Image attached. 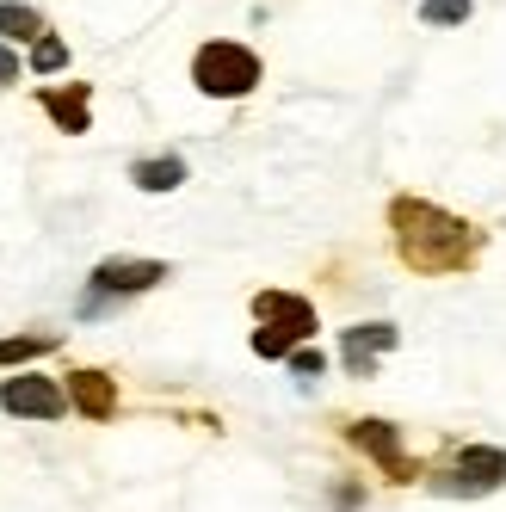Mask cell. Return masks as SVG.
I'll list each match as a JSON object with an SVG mask.
<instances>
[{"mask_svg":"<svg viewBox=\"0 0 506 512\" xmlns=\"http://www.w3.org/2000/svg\"><path fill=\"white\" fill-rule=\"evenodd\" d=\"M31 68H38V75L68 68V44H62V38H38V44H31Z\"/></svg>","mask_w":506,"mask_h":512,"instance_id":"9a60e30c","label":"cell"},{"mask_svg":"<svg viewBox=\"0 0 506 512\" xmlns=\"http://www.w3.org/2000/svg\"><path fill=\"white\" fill-rule=\"evenodd\" d=\"M56 352V334H13V340H0V364H25V358H44Z\"/></svg>","mask_w":506,"mask_h":512,"instance_id":"4fadbf2b","label":"cell"},{"mask_svg":"<svg viewBox=\"0 0 506 512\" xmlns=\"http://www.w3.org/2000/svg\"><path fill=\"white\" fill-rule=\"evenodd\" d=\"M389 235H395L402 266L426 272V278L469 272L482 260V229L463 223V216H451L445 204H426V198H395L389 204Z\"/></svg>","mask_w":506,"mask_h":512,"instance_id":"6da1fadb","label":"cell"},{"mask_svg":"<svg viewBox=\"0 0 506 512\" xmlns=\"http://www.w3.org/2000/svg\"><path fill=\"white\" fill-rule=\"evenodd\" d=\"M0 38L7 44H38V38H50V25H44L38 7H25V0H0Z\"/></svg>","mask_w":506,"mask_h":512,"instance_id":"8fae6325","label":"cell"},{"mask_svg":"<svg viewBox=\"0 0 506 512\" xmlns=\"http://www.w3.org/2000/svg\"><path fill=\"white\" fill-rule=\"evenodd\" d=\"M130 179L142 192H179V186H186V161H179V155H149V161L130 167Z\"/></svg>","mask_w":506,"mask_h":512,"instance_id":"7c38bea8","label":"cell"},{"mask_svg":"<svg viewBox=\"0 0 506 512\" xmlns=\"http://www.w3.org/2000/svg\"><path fill=\"white\" fill-rule=\"evenodd\" d=\"M13 81H19V56L0 44V87H13Z\"/></svg>","mask_w":506,"mask_h":512,"instance_id":"e0dca14e","label":"cell"},{"mask_svg":"<svg viewBox=\"0 0 506 512\" xmlns=\"http://www.w3.org/2000/svg\"><path fill=\"white\" fill-rule=\"evenodd\" d=\"M395 340H402V334H395L389 321H358V327H346V334H340V364H346L352 377H371L377 358L395 352Z\"/></svg>","mask_w":506,"mask_h":512,"instance_id":"ba28073f","label":"cell"},{"mask_svg":"<svg viewBox=\"0 0 506 512\" xmlns=\"http://www.w3.org/2000/svg\"><path fill=\"white\" fill-rule=\"evenodd\" d=\"M346 438L358 451H365L371 463H383L389 469V482H414V463L402 457V438H395V426L389 420H352L346 426Z\"/></svg>","mask_w":506,"mask_h":512,"instance_id":"52a82bcc","label":"cell"},{"mask_svg":"<svg viewBox=\"0 0 506 512\" xmlns=\"http://www.w3.org/2000/svg\"><path fill=\"white\" fill-rule=\"evenodd\" d=\"M38 105L56 118V130H68V136H81V130H93V87L87 81H68V87H44L38 93Z\"/></svg>","mask_w":506,"mask_h":512,"instance_id":"9c48e42d","label":"cell"},{"mask_svg":"<svg viewBox=\"0 0 506 512\" xmlns=\"http://www.w3.org/2000/svg\"><path fill=\"white\" fill-rule=\"evenodd\" d=\"M0 408L19 414V420H62V414H68V389L25 371V377H7V383H0Z\"/></svg>","mask_w":506,"mask_h":512,"instance_id":"5b68a950","label":"cell"},{"mask_svg":"<svg viewBox=\"0 0 506 512\" xmlns=\"http://www.w3.org/2000/svg\"><path fill=\"white\" fill-rule=\"evenodd\" d=\"M192 81L204 99H247L253 87H260V56H253L247 44H229L216 38L192 56Z\"/></svg>","mask_w":506,"mask_h":512,"instance_id":"3957f363","label":"cell"},{"mask_svg":"<svg viewBox=\"0 0 506 512\" xmlns=\"http://www.w3.org/2000/svg\"><path fill=\"white\" fill-rule=\"evenodd\" d=\"M426 488L439 494V500H482V494L506 488V451H494V445H469V451H457L445 469H432Z\"/></svg>","mask_w":506,"mask_h":512,"instance_id":"277c9868","label":"cell"},{"mask_svg":"<svg viewBox=\"0 0 506 512\" xmlns=\"http://www.w3.org/2000/svg\"><path fill=\"white\" fill-rule=\"evenodd\" d=\"M321 364H328V358H321L315 346H297V352H291V371H297V377H321Z\"/></svg>","mask_w":506,"mask_h":512,"instance_id":"2e32d148","label":"cell"},{"mask_svg":"<svg viewBox=\"0 0 506 512\" xmlns=\"http://www.w3.org/2000/svg\"><path fill=\"white\" fill-rule=\"evenodd\" d=\"M68 408H81L87 420H112L118 414V383L105 371H75L68 377Z\"/></svg>","mask_w":506,"mask_h":512,"instance_id":"30bf717a","label":"cell"},{"mask_svg":"<svg viewBox=\"0 0 506 512\" xmlns=\"http://www.w3.org/2000/svg\"><path fill=\"white\" fill-rule=\"evenodd\" d=\"M476 13V0H420V19L426 25H463Z\"/></svg>","mask_w":506,"mask_h":512,"instance_id":"5bb4252c","label":"cell"},{"mask_svg":"<svg viewBox=\"0 0 506 512\" xmlns=\"http://www.w3.org/2000/svg\"><path fill=\"white\" fill-rule=\"evenodd\" d=\"M167 278L161 260H99L93 266V297H142V290H155Z\"/></svg>","mask_w":506,"mask_h":512,"instance_id":"8992f818","label":"cell"},{"mask_svg":"<svg viewBox=\"0 0 506 512\" xmlns=\"http://www.w3.org/2000/svg\"><path fill=\"white\" fill-rule=\"evenodd\" d=\"M253 315H260V334H253L260 358H291L303 340H315V303L297 297V290H260Z\"/></svg>","mask_w":506,"mask_h":512,"instance_id":"7a4b0ae2","label":"cell"}]
</instances>
